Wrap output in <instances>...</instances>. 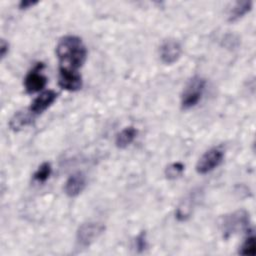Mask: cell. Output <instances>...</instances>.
Returning <instances> with one entry per match:
<instances>
[{
	"instance_id": "1",
	"label": "cell",
	"mask_w": 256,
	"mask_h": 256,
	"mask_svg": "<svg viewBox=\"0 0 256 256\" xmlns=\"http://www.w3.org/2000/svg\"><path fill=\"white\" fill-rule=\"evenodd\" d=\"M56 55L60 63L59 67L78 70L86 61L87 49L80 37L67 35L59 40Z\"/></svg>"
},
{
	"instance_id": "2",
	"label": "cell",
	"mask_w": 256,
	"mask_h": 256,
	"mask_svg": "<svg viewBox=\"0 0 256 256\" xmlns=\"http://www.w3.org/2000/svg\"><path fill=\"white\" fill-rule=\"evenodd\" d=\"M206 86V81L200 76L192 77L186 84L181 94V107L188 110L196 106L202 98Z\"/></svg>"
},
{
	"instance_id": "3",
	"label": "cell",
	"mask_w": 256,
	"mask_h": 256,
	"mask_svg": "<svg viewBox=\"0 0 256 256\" xmlns=\"http://www.w3.org/2000/svg\"><path fill=\"white\" fill-rule=\"evenodd\" d=\"M105 231L102 223L88 221L82 223L76 232V245L79 249H84L93 244Z\"/></svg>"
},
{
	"instance_id": "4",
	"label": "cell",
	"mask_w": 256,
	"mask_h": 256,
	"mask_svg": "<svg viewBox=\"0 0 256 256\" xmlns=\"http://www.w3.org/2000/svg\"><path fill=\"white\" fill-rule=\"evenodd\" d=\"M221 231L224 238H229L239 230L248 229L249 226V214L244 210L233 212L229 215H225L220 223Z\"/></svg>"
},
{
	"instance_id": "5",
	"label": "cell",
	"mask_w": 256,
	"mask_h": 256,
	"mask_svg": "<svg viewBox=\"0 0 256 256\" xmlns=\"http://www.w3.org/2000/svg\"><path fill=\"white\" fill-rule=\"evenodd\" d=\"M201 189H193L180 201L175 211V217L178 221L184 222L191 217L195 207L201 199Z\"/></svg>"
},
{
	"instance_id": "6",
	"label": "cell",
	"mask_w": 256,
	"mask_h": 256,
	"mask_svg": "<svg viewBox=\"0 0 256 256\" xmlns=\"http://www.w3.org/2000/svg\"><path fill=\"white\" fill-rule=\"evenodd\" d=\"M224 152L222 149L215 147L206 151L196 164V171L199 174H207L217 168L223 161Z\"/></svg>"
},
{
	"instance_id": "7",
	"label": "cell",
	"mask_w": 256,
	"mask_h": 256,
	"mask_svg": "<svg viewBox=\"0 0 256 256\" xmlns=\"http://www.w3.org/2000/svg\"><path fill=\"white\" fill-rule=\"evenodd\" d=\"M43 67V63H37L25 76L24 87L27 93L33 94L36 92H40L46 86L47 78L42 73Z\"/></svg>"
},
{
	"instance_id": "8",
	"label": "cell",
	"mask_w": 256,
	"mask_h": 256,
	"mask_svg": "<svg viewBox=\"0 0 256 256\" xmlns=\"http://www.w3.org/2000/svg\"><path fill=\"white\" fill-rule=\"evenodd\" d=\"M59 86L67 91H77L82 87V77L78 70L59 67Z\"/></svg>"
},
{
	"instance_id": "9",
	"label": "cell",
	"mask_w": 256,
	"mask_h": 256,
	"mask_svg": "<svg viewBox=\"0 0 256 256\" xmlns=\"http://www.w3.org/2000/svg\"><path fill=\"white\" fill-rule=\"evenodd\" d=\"M182 54V46L175 39L165 40L159 49L161 61L166 65H171L179 60Z\"/></svg>"
},
{
	"instance_id": "10",
	"label": "cell",
	"mask_w": 256,
	"mask_h": 256,
	"mask_svg": "<svg viewBox=\"0 0 256 256\" xmlns=\"http://www.w3.org/2000/svg\"><path fill=\"white\" fill-rule=\"evenodd\" d=\"M57 93L53 90H45L41 92L31 103L30 107L28 108L30 112L34 115L41 114L44 112L48 107H50L54 101L57 99Z\"/></svg>"
},
{
	"instance_id": "11",
	"label": "cell",
	"mask_w": 256,
	"mask_h": 256,
	"mask_svg": "<svg viewBox=\"0 0 256 256\" xmlns=\"http://www.w3.org/2000/svg\"><path fill=\"white\" fill-rule=\"evenodd\" d=\"M86 186V177L82 172L71 174L65 182L64 191L69 197L78 196Z\"/></svg>"
},
{
	"instance_id": "12",
	"label": "cell",
	"mask_w": 256,
	"mask_h": 256,
	"mask_svg": "<svg viewBox=\"0 0 256 256\" xmlns=\"http://www.w3.org/2000/svg\"><path fill=\"white\" fill-rule=\"evenodd\" d=\"M34 116L35 115L32 114L29 109L25 111H18L10 119L9 127L13 131H19L24 127L30 125L33 122Z\"/></svg>"
},
{
	"instance_id": "13",
	"label": "cell",
	"mask_w": 256,
	"mask_h": 256,
	"mask_svg": "<svg viewBox=\"0 0 256 256\" xmlns=\"http://www.w3.org/2000/svg\"><path fill=\"white\" fill-rule=\"evenodd\" d=\"M137 130L133 126H128L122 129L117 135L115 139V144L118 148L124 149L128 147L136 138L137 136Z\"/></svg>"
},
{
	"instance_id": "14",
	"label": "cell",
	"mask_w": 256,
	"mask_h": 256,
	"mask_svg": "<svg viewBox=\"0 0 256 256\" xmlns=\"http://www.w3.org/2000/svg\"><path fill=\"white\" fill-rule=\"evenodd\" d=\"M252 8L251 1H238L234 4L232 9L228 14V21L235 22L242 18L247 12H249Z\"/></svg>"
},
{
	"instance_id": "15",
	"label": "cell",
	"mask_w": 256,
	"mask_h": 256,
	"mask_svg": "<svg viewBox=\"0 0 256 256\" xmlns=\"http://www.w3.org/2000/svg\"><path fill=\"white\" fill-rule=\"evenodd\" d=\"M51 172H52L51 164L49 162H44L38 167V169L33 174V179L38 183H44L50 177Z\"/></svg>"
},
{
	"instance_id": "16",
	"label": "cell",
	"mask_w": 256,
	"mask_h": 256,
	"mask_svg": "<svg viewBox=\"0 0 256 256\" xmlns=\"http://www.w3.org/2000/svg\"><path fill=\"white\" fill-rule=\"evenodd\" d=\"M184 169H185V166L181 162H174V163L169 164L165 168L164 173H165V176H166L167 179L175 180L183 174Z\"/></svg>"
},
{
	"instance_id": "17",
	"label": "cell",
	"mask_w": 256,
	"mask_h": 256,
	"mask_svg": "<svg viewBox=\"0 0 256 256\" xmlns=\"http://www.w3.org/2000/svg\"><path fill=\"white\" fill-rule=\"evenodd\" d=\"M256 243H255V236L254 234H250L244 240L242 245L239 248L240 255H250L254 256L256 253Z\"/></svg>"
},
{
	"instance_id": "18",
	"label": "cell",
	"mask_w": 256,
	"mask_h": 256,
	"mask_svg": "<svg viewBox=\"0 0 256 256\" xmlns=\"http://www.w3.org/2000/svg\"><path fill=\"white\" fill-rule=\"evenodd\" d=\"M147 246H148V243H147L146 233L145 231H141L135 238V248L139 253H141L146 250Z\"/></svg>"
},
{
	"instance_id": "19",
	"label": "cell",
	"mask_w": 256,
	"mask_h": 256,
	"mask_svg": "<svg viewBox=\"0 0 256 256\" xmlns=\"http://www.w3.org/2000/svg\"><path fill=\"white\" fill-rule=\"evenodd\" d=\"M9 51V44L7 41H5V39H1V43H0V56L1 59H3Z\"/></svg>"
},
{
	"instance_id": "20",
	"label": "cell",
	"mask_w": 256,
	"mask_h": 256,
	"mask_svg": "<svg viewBox=\"0 0 256 256\" xmlns=\"http://www.w3.org/2000/svg\"><path fill=\"white\" fill-rule=\"evenodd\" d=\"M38 3V1H33V0H22L19 3V8L20 9H28L30 7H33L34 5H36Z\"/></svg>"
}]
</instances>
